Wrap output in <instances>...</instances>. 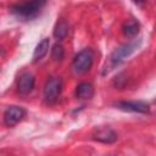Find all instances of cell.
Segmentation results:
<instances>
[{
	"label": "cell",
	"mask_w": 156,
	"mask_h": 156,
	"mask_svg": "<svg viewBox=\"0 0 156 156\" xmlns=\"http://www.w3.org/2000/svg\"><path fill=\"white\" fill-rule=\"evenodd\" d=\"M44 5H45V1L21 2V4L13 5L11 7V12L21 18H33L40 12V10Z\"/></svg>",
	"instance_id": "obj_1"
},
{
	"label": "cell",
	"mask_w": 156,
	"mask_h": 156,
	"mask_svg": "<svg viewBox=\"0 0 156 156\" xmlns=\"http://www.w3.org/2000/svg\"><path fill=\"white\" fill-rule=\"evenodd\" d=\"M93 60H94V55L93 51L90 49H84L82 51H79L72 63V69L76 74H83L85 72H88L93 65Z\"/></svg>",
	"instance_id": "obj_2"
},
{
	"label": "cell",
	"mask_w": 156,
	"mask_h": 156,
	"mask_svg": "<svg viewBox=\"0 0 156 156\" xmlns=\"http://www.w3.org/2000/svg\"><path fill=\"white\" fill-rule=\"evenodd\" d=\"M24 116H26V111L22 107L10 106L4 113V122L7 127H13L18 122H21Z\"/></svg>",
	"instance_id": "obj_3"
},
{
	"label": "cell",
	"mask_w": 156,
	"mask_h": 156,
	"mask_svg": "<svg viewBox=\"0 0 156 156\" xmlns=\"http://www.w3.org/2000/svg\"><path fill=\"white\" fill-rule=\"evenodd\" d=\"M62 89V80L57 77H51L46 80L45 85H44V96L48 100H52L56 99Z\"/></svg>",
	"instance_id": "obj_4"
},
{
	"label": "cell",
	"mask_w": 156,
	"mask_h": 156,
	"mask_svg": "<svg viewBox=\"0 0 156 156\" xmlns=\"http://www.w3.org/2000/svg\"><path fill=\"white\" fill-rule=\"evenodd\" d=\"M139 44L134 43H129V44H124L122 46H119L118 49H116L113 51V54L111 55V62L113 65H118L121 63L123 60H126L132 52H134V50L138 48Z\"/></svg>",
	"instance_id": "obj_5"
},
{
	"label": "cell",
	"mask_w": 156,
	"mask_h": 156,
	"mask_svg": "<svg viewBox=\"0 0 156 156\" xmlns=\"http://www.w3.org/2000/svg\"><path fill=\"white\" fill-rule=\"evenodd\" d=\"M93 136H94L95 140H99V141H102V143H106V144H111V143H115L117 140V134L108 127L95 128V130L93 133Z\"/></svg>",
	"instance_id": "obj_6"
},
{
	"label": "cell",
	"mask_w": 156,
	"mask_h": 156,
	"mask_svg": "<svg viewBox=\"0 0 156 156\" xmlns=\"http://www.w3.org/2000/svg\"><path fill=\"white\" fill-rule=\"evenodd\" d=\"M116 106L123 111L140 112V113L149 112V105L143 101H121V102H117Z\"/></svg>",
	"instance_id": "obj_7"
},
{
	"label": "cell",
	"mask_w": 156,
	"mask_h": 156,
	"mask_svg": "<svg viewBox=\"0 0 156 156\" xmlns=\"http://www.w3.org/2000/svg\"><path fill=\"white\" fill-rule=\"evenodd\" d=\"M34 83H35V79H34V76L32 73H23L20 79H18V83H17V88H18V91L20 94H29L33 88H34Z\"/></svg>",
	"instance_id": "obj_8"
},
{
	"label": "cell",
	"mask_w": 156,
	"mask_h": 156,
	"mask_svg": "<svg viewBox=\"0 0 156 156\" xmlns=\"http://www.w3.org/2000/svg\"><path fill=\"white\" fill-rule=\"evenodd\" d=\"M49 46H50V40L48 38H44L41 41H39V44L37 45V48L34 49V54H33V61L37 62L39 60H41L49 51Z\"/></svg>",
	"instance_id": "obj_9"
},
{
	"label": "cell",
	"mask_w": 156,
	"mask_h": 156,
	"mask_svg": "<svg viewBox=\"0 0 156 156\" xmlns=\"http://www.w3.org/2000/svg\"><path fill=\"white\" fill-rule=\"evenodd\" d=\"M76 95L79 99H91L94 95V88L90 83H80L76 89Z\"/></svg>",
	"instance_id": "obj_10"
},
{
	"label": "cell",
	"mask_w": 156,
	"mask_h": 156,
	"mask_svg": "<svg viewBox=\"0 0 156 156\" xmlns=\"http://www.w3.org/2000/svg\"><path fill=\"white\" fill-rule=\"evenodd\" d=\"M139 32V23L135 20H129L123 26V33L127 37H134Z\"/></svg>",
	"instance_id": "obj_11"
},
{
	"label": "cell",
	"mask_w": 156,
	"mask_h": 156,
	"mask_svg": "<svg viewBox=\"0 0 156 156\" xmlns=\"http://www.w3.org/2000/svg\"><path fill=\"white\" fill-rule=\"evenodd\" d=\"M67 33H68V23L66 22V21H60V22H57V24H56V27H55V29H54V35H55V38H57V39H63L66 35H67Z\"/></svg>",
	"instance_id": "obj_12"
},
{
	"label": "cell",
	"mask_w": 156,
	"mask_h": 156,
	"mask_svg": "<svg viewBox=\"0 0 156 156\" xmlns=\"http://www.w3.org/2000/svg\"><path fill=\"white\" fill-rule=\"evenodd\" d=\"M52 58L56 61H60L63 58V48L61 44H55L52 49Z\"/></svg>",
	"instance_id": "obj_13"
}]
</instances>
